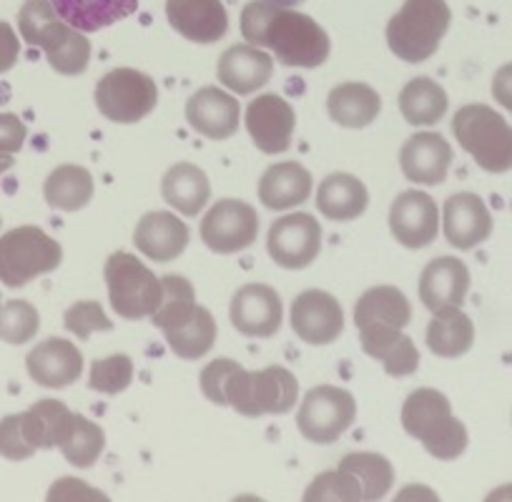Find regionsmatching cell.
I'll return each instance as SVG.
<instances>
[{"label":"cell","mask_w":512,"mask_h":502,"mask_svg":"<svg viewBox=\"0 0 512 502\" xmlns=\"http://www.w3.org/2000/svg\"><path fill=\"white\" fill-rule=\"evenodd\" d=\"M199 385L206 400L244 417L287 415L299 397L297 377L277 364L249 372L234 359H214L201 369Z\"/></svg>","instance_id":"cell-1"},{"label":"cell","mask_w":512,"mask_h":502,"mask_svg":"<svg viewBox=\"0 0 512 502\" xmlns=\"http://www.w3.org/2000/svg\"><path fill=\"white\" fill-rule=\"evenodd\" d=\"M241 36L251 46L269 48L289 68H319L332 51L327 31L312 16L274 0L246 3L241 11Z\"/></svg>","instance_id":"cell-2"},{"label":"cell","mask_w":512,"mask_h":502,"mask_svg":"<svg viewBox=\"0 0 512 502\" xmlns=\"http://www.w3.org/2000/svg\"><path fill=\"white\" fill-rule=\"evenodd\" d=\"M18 31L28 46L46 53L48 63L61 76H81L91 63V43L83 31L63 21L51 0H26L18 11Z\"/></svg>","instance_id":"cell-3"},{"label":"cell","mask_w":512,"mask_h":502,"mask_svg":"<svg viewBox=\"0 0 512 502\" xmlns=\"http://www.w3.org/2000/svg\"><path fill=\"white\" fill-rule=\"evenodd\" d=\"M402 427L432 457L442 462L457 460L467 450V427L452 415V405L442 392L422 387L402 405Z\"/></svg>","instance_id":"cell-4"},{"label":"cell","mask_w":512,"mask_h":502,"mask_svg":"<svg viewBox=\"0 0 512 502\" xmlns=\"http://www.w3.org/2000/svg\"><path fill=\"white\" fill-rule=\"evenodd\" d=\"M452 11L445 0H405L387 23L390 51L405 63H425L450 31Z\"/></svg>","instance_id":"cell-5"},{"label":"cell","mask_w":512,"mask_h":502,"mask_svg":"<svg viewBox=\"0 0 512 502\" xmlns=\"http://www.w3.org/2000/svg\"><path fill=\"white\" fill-rule=\"evenodd\" d=\"M452 134L482 171L487 174L512 171V126L495 108L485 103L462 106L452 118Z\"/></svg>","instance_id":"cell-6"},{"label":"cell","mask_w":512,"mask_h":502,"mask_svg":"<svg viewBox=\"0 0 512 502\" xmlns=\"http://www.w3.org/2000/svg\"><path fill=\"white\" fill-rule=\"evenodd\" d=\"M63 249L38 226H18L0 236V282L21 289L61 267Z\"/></svg>","instance_id":"cell-7"},{"label":"cell","mask_w":512,"mask_h":502,"mask_svg":"<svg viewBox=\"0 0 512 502\" xmlns=\"http://www.w3.org/2000/svg\"><path fill=\"white\" fill-rule=\"evenodd\" d=\"M108 287V299L118 317L146 319L159 309L164 297V284L156 274L128 251L111 254L103 269Z\"/></svg>","instance_id":"cell-8"},{"label":"cell","mask_w":512,"mask_h":502,"mask_svg":"<svg viewBox=\"0 0 512 502\" xmlns=\"http://www.w3.org/2000/svg\"><path fill=\"white\" fill-rule=\"evenodd\" d=\"M159 103L156 81L136 68H113L98 81L96 106L113 123H139Z\"/></svg>","instance_id":"cell-9"},{"label":"cell","mask_w":512,"mask_h":502,"mask_svg":"<svg viewBox=\"0 0 512 502\" xmlns=\"http://www.w3.org/2000/svg\"><path fill=\"white\" fill-rule=\"evenodd\" d=\"M357 402L352 392L334 385H319L304 395L297 412V427L304 440L314 445H332L352 427Z\"/></svg>","instance_id":"cell-10"},{"label":"cell","mask_w":512,"mask_h":502,"mask_svg":"<svg viewBox=\"0 0 512 502\" xmlns=\"http://www.w3.org/2000/svg\"><path fill=\"white\" fill-rule=\"evenodd\" d=\"M259 236V214L241 199H221L201 221V241L216 254H239Z\"/></svg>","instance_id":"cell-11"},{"label":"cell","mask_w":512,"mask_h":502,"mask_svg":"<svg viewBox=\"0 0 512 502\" xmlns=\"http://www.w3.org/2000/svg\"><path fill=\"white\" fill-rule=\"evenodd\" d=\"M269 257L282 269H307L322 251V226L312 214H287L277 219L267 236Z\"/></svg>","instance_id":"cell-12"},{"label":"cell","mask_w":512,"mask_h":502,"mask_svg":"<svg viewBox=\"0 0 512 502\" xmlns=\"http://www.w3.org/2000/svg\"><path fill=\"white\" fill-rule=\"evenodd\" d=\"M244 123L256 149L264 154H284L292 146L297 113L287 98L277 93H264L246 106Z\"/></svg>","instance_id":"cell-13"},{"label":"cell","mask_w":512,"mask_h":502,"mask_svg":"<svg viewBox=\"0 0 512 502\" xmlns=\"http://www.w3.org/2000/svg\"><path fill=\"white\" fill-rule=\"evenodd\" d=\"M229 317L236 332L244 337L269 339L282 329V297L269 284H244L231 297Z\"/></svg>","instance_id":"cell-14"},{"label":"cell","mask_w":512,"mask_h":502,"mask_svg":"<svg viewBox=\"0 0 512 502\" xmlns=\"http://www.w3.org/2000/svg\"><path fill=\"white\" fill-rule=\"evenodd\" d=\"M292 329L304 344L324 347L342 337L344 309L322 289H307L292 302Z\"/></svg>","instance_id":"cell-15"},{"label":"cell","mask_w":512,"mask_h":502,"mask_svg":"<svg viewBox=\"0 0 512 502\" xmlns=\"http://www.w3.org/2000/svg\"><path fill=\"white\" fill-rule=\"evenodd\" d=\"M390 231L405 249H425L440 231V209L425 191H402L390 209Z\"/></svg>","instance_id":"cell-16"},{"label":"cell","mask_w":512,"mask_h":502,"mask_svg":"<svg viewBox=\"0 0 512 502\" xmlns=\"http://www.w3.org/2000/svg\"><path fill=\"white\" fill-rule=\"evenodd\" d=\"M28 377L48 390H66L76 385L83 374V354L63 337H48L28 352Z\"/></svg>","instance_id":"cell-17"},{"label":"cell","mask_w":512,"mask_h":502,"mask_svg":"<svg viewBox=\"0 0 512 502\" xmlns=\"http://www.w3.org/2000/svg\"><path fill=\"white\" fill-rule=\"evenodd\" d=\"M442 229H445L447 244L460 251H470L490 239L492 214L480 196L472 191H460L445 201Z\"/></svg>","instance_id":"cell-18"},{"label":"cell","mask_w":512,"mask_h":502,"mask_svg":"<svg viewBox=\"0 0 512 502\" xmlns=\"http://www.w3.org/2000/svg\"><path fill=\"white\" fill-rule=\"evenodd\" d=\"M241 108L231 93L216 86L199 88L186 103V121L196 134L211 141H224L239 131Z\"/></svg>","instance_id":"cell-19"},{"label":"cell","mask_w":512,"mask_h":502,"mask_svg":"<svg viewBox=\"0 0 512 502\" xmlns=\"http://www.w3.org/2000/svg\"><path fill=\"white\" fill-rule=\"evenodd\" d=\"M166 18L179 36L201 46L221 41L229 31V13L221 0H166Z\"/></svg>","instance_id":"cell-20"},{"label":"cell","mask_w":512,"mask_h":502,"mask_svg":"<svg viewBox=\"0 0 512 502\" xmlns=\"http://www.w3.org/2000/svg\"><path fill=\"white\" fill-rule=\"evenodd\" d=\"M452 164V146L435 131L410 136L400 151V169L412 184L437 186L447 179Z\"/></svg>","instance_id":"cell-21"},{"label":"cell","mask_w":512,"mask_h":502,"mask_svg":"<svg viewBox=\"0 0 512 502\" xmlns=\"http://www.w3.org/2000/svg\"><path fill=\"white\" fill-rule=\"evenodd\" d=\"M359 342L364 354L382 362L390 377H410L420 367L417 344L395 324H364L359 327Z\"/></svg>","instance_id":"cell-22"},{"label":"cell","mask_w":512,"mask_h":502,"mask_svg":"<svg viewBox=\"0 0 512 502\" xmlns=\"http://www.w3.org/2000/svg\"><path fill=\"white\" fill-rule=\"evenodd\" d=\"M189 226L171 211H149L141 216L134 231L136 249L156 264L179 259L189 246Z\"/></svg>","instance_id":"cell-23"},{"label":"cell","mask_w":512,"mask_h":502,"mask_svg":"<svg viewBox=\"0 0 512 502\" xmlns=\"http://www.w3.org/2000/svg\"><path fill=\"white\" fill-rule=\"evenodd\" d=\"M272 73V56L264 53L259 46H251V43L226 48L219 58V66H216L219 83L229 88L231 93H236V96H251L254 91L264 88Z\"/></svg>","instance_id":"cell-24"},{"label":"cell","mask_w":512,"mask_h":502,"mask_svg":"<svg viewBox=\"0 0 512 502\" xmlns=\"http://www.w3.org/2000/svg\"><path fill=\"white\" fill-rule=\"evenodd\" d=\"M470 292V269L455 257H437L420 277V299L430 312L462 307Z\"/></svg>","instance_id":"cell-25"},{"label":"cell","mask_w":512,"mask_h":502,"mask_svg":"<svg viewBox=\"0 0 512 502\" xmlns=\"http://www.w3.org/2000/svg\"><path fill=\"white\" fill-rule=\"evenodd\" d=\"M314 179L297 161H282L264 171L259 181V201L272 211H287L312 196Z\"/></svg>","instance_id":"cell-26"},{"label":"cell","mask_w":512,"mask_h":502,"mask_svg":"<svg viewBox=\"0 0 512 502\" xmlns=\"http://www.w3.org/2000/svg\"><path fill=\"white\" fill-rule=\"evenodd\" d=\"M367 204V186L352 174H329L317 189V209L329 221H354L367 211Z\"/></svg>","instance_id":"cell-27"},{"label":"cell","mask_w":512,"mask_h":502,"mask_svg":"<svg viewBox=\"0 0 512 502\" xmlns=\"http://www.w3.org/2000/svg\"><path fill=\"white\" fill-rule=\"evenodd\" d=\"M58 16L83 33H96L134 16L139 0H51Z\"/></svg>","instance_id":"cell-28"},{"label":"cell","mask_w":512,"mask_h":502,"mask_svg":"<svg viewBox=\"0 0 512 502\" xmlns=\"http://www.w3.org/2000/svg\"><path fill=\"white\" fill-rule=\"evenodd\" d=\"M475 344V324L462 312V307H445L432 312L427 324V347L435 357L457 359Z\"/></svg>","instance_id":"cell-29"},{"label":"cell","mask_w":512,"mask_h":502,"mask_svg":"<svg viewBox=\"0 0 512 502\" xmlns=\"http://www.w3.org/2000/svg\"><path fill=\"white\" fill-rule=\"evenodd\" d=\"M327 111L344 129H364L382 111V98L367 83H339L329 91Z\"/></svg>","instance_id":"cell-30"},{"label":"cell","mask_w":512,"mask_h":502,"mask_svg":"<svg viewBox=\"0 0 512 502\" xmlns=\"http://www.w3.org/2000/svg\"><path fill=\"white\" fill-rule=\"evenodd\" d=\"M164 201L184 216H196L204 211L211 199V184L204 171L194 164H176L161 179Z\"/></svg>","instance_id":"cell-31"},{"label":"cell","mask_w":512,"mask_h":502,"mask_svg":"<svg viewBox=\"0 0 512 502\" xmlns=\"http://www.w3.org/2000/svg\"><path fill=\"white\" fill-rule=\"evenodd\" d=\"M93 191H96V184H93L91 171L76 164H63L53 169L43 184L46 204L66 214L81 211L83 206L91 204Z\"/></svg>","instance_id":"cell-32"},{"label":"cell","mask_w":512,"mask_h":502,"mask_svg":"<svg viewBox=\"0 0 512 502\" xmlns=\"http://www.w3.org/2000/svg\"><path fill=\"white\" fill-rule=\"evenodd\" d=\"M410 322V299L397 287H390V284L367 289L354 304V324H357V329L364 327V324H395V327L405 329Z\"/></svg>","instance_id":"cell-33"},{"label":"cell","mask_w":512,"mask_h":502,"mask_svg":"<svg viewBox=\"0 0 512 502\" xmlns=\"http://www.w3.org/2000/svg\"><path fill=\"white\" fill-rule=\"evenodd\" d=\"M21 430L33 450H53L61 442L73 412L58 400H38L31 410L18 412Z\"/></svg>","instance_id":"cell-34"},{"label":"cell","mask_w":512,"mask_h":502,"mask_svg":"<svg viewBox=\"0 0 512 502\" xmlns=\"http://www.w3.org/2000/svg\"><path fill=\"white\" fill-rule=\"evenodd\" d=\"M447 106L445 88L427 76L412 78L400 93V113L412 126H435L445 118Z\"/></svg>","instance_id":"cell-35"},{"label":"cell","mask_w":512,"mask_h":502,"mask_svg":"<svg viewBox=\"0 0 512 502\" xmlns=\"http://www.w3.org/2000/svg\"><path fill=\"white\" fill-rule=\"evenodd\" d=\"M216 334H219V329H216L214 317L206 307H196V312L189 319H184L176 327L164 329V339L169 342L171 352L181 359H189V362H196L211 352V347L216 344Z\"/></svg>","instance_id":"cell-36"},{"label":"cell","mask_w":512,"mask_h":502,"mask_svg":"<svg viewBox=\"0 0 512 502\" xmlns=\"http://www.w3.org/2000/svg\"><path fill=\"white\" fill-rule=\"evenodd\" d=\"M58 450L73 467L86 470V467L96 465V460L106 450V432L96 422L88 420V417L73 412L71 422H68L66 432H63L61 442H58Z\"/></svg>","instance_id":"cell-37"},{"label":"cell","mask_w":512,"mask_h":502,"mask_svg":"<svg viewBox=\"0 0 512 502\" xmlns=\"http://www.w3.org/2000/svg\"><path fill=\"white\" fill-rule=\"evenodd\" d=\"M339 467L354 472L364 490V500H384L395 485V467L377 452H352L342 457Z\"/></svg>","instance_id":"cell-38"},{"label":"cell","mask_w":512,"mask_h":502,"mask_svg":"<svg viewBox=\"0 0 512 502\" xmlns=\"http://www.w3.org/2000/svg\"><path fill=\"white\" fill-rule=\"evenodd\" d=\"M161 284H164V297H161L159 309L151 314V322L164 332V329H171L184 322V319H189L199 304H196L194 284L186 277L166 274V277H161Z\"/></svg>","instance_id":"cell-39"},{"label":"cell","mask_w":512,"mask_h":502,"mask_svg":"<svg viewBox=\"0 0 512 502\" xmlns=\"http://www.w3.org/2000/svg\"><path fill=\"white\" fill-rule=\"evenodd\" d=\"M41 329V314L26 299H11L0 304V342L21 347L28 344Z\"/></svg>","instance_id":"cell-40"},{"label":"cell","mask_w":512,"mask_h":502,"mask_svg":"<svg viewBox=\"0 0 512 502\" xmlns=\"http://www.w3.org/2000/svg\"><path fill=\"white\" fill-rule=\"evenodd\" d=\"M134 382V359L128 354H111L96 359L88 374V387L101 395H121Z\"/></svg>","instance_id":"cell-41"},{"label":"cell","mask_w":512,"mask_h":502,"mask_svg":"<svg viewBox=\"0 0 512 502\" xmlns=\"http://www.w3.org/2000/svg\"><path fill=\"white\" fill-rule=\"evenodd\" d=\"M304 500H344V502H354V500H364V490L359 485L357 475L344 467H337V470L322 472L312 485L307 487L304 492Z\"/></svg>","instance_id":"cell-42"},{"label":"cell","mask_w":512,"mask_h":502,"mask_svg":"<svg viewBox=\"0 0 512 502\" xmlns=\"http://www.w3.org/2000/svg\"><path fill=\"white\" fill-rule=\"evenodd\" d=\"M63 327L71 334H76L78 339H88L93 332H111L113 322L106 317L101 304L86 299V302H76L73 307L66 309Z\"/></svg>","instance_id":"cell-43"},{"label":"cell","mask_w":512,"mask_h":502,"mask_svg":"<svg viewBox=\"0 0 512 502\" xmlns=\"http://www.w3.org/2000/svg\"><path fill=\"white\" fill-rule=\"evenodd\" d=\"M33 455H36V450H33L26 442V437H23L21 417H3V420H0V457H6V460L11 462H21Z\"/></svg>","instance_id":"cell-44"},{"label":"cell","mask_w":512,"mask_h":502,"mask_svg":"<svg viewBox=\"0 0 512 502\" xmlns=\"http://www.w3.org/2000/svg\"><path fill=\"white\" fill-rule=\"evenodd\" d=\"M28 129L16 113H0V154H18L26 144Z\"/></svg>","instance_id":"cell-45"},{"label":"cell","mask_w":512,"mask_h":502,"mask_svg":"<svg viewBox=\"0 0 512 502\" xmlns=\"http://www.w3.org/2000/svg\"><path fill=\"white\" fill-rule=\"evenodd\" d=\"M21 56V41H18L16 31L11 23L0 21V76L11 71Z\"/></svg>","instance_id":"cell-46"},{"label":"cell","mask_w":512,"mask_h":502,"mask_svg":"<svg viewBox=\"0 0 512 502\" xmlns=\"http://www.w3.org/2000/svg\"><path fill=\"white\" fill-rule=\"evenodd\" d=\"M492 98L512 113V63L497 68L495 78H492Z\"/></svg>","instance_id":"cell-47"},{"label":"cell","mask_w":512,"mask_h":502,"mask_svg":"<svg viewBox=\"0 0 512 502\" xmlns=\"http://www.w3.org/2000/svg\"><path fill=\"white\" fill-rule=\"evenodd\" d=\"M13 164H16V161H13V154H0V176L6 174V171H11Z\"/></svg>","instance_id":"cell-48"},{"label":"cell","mask_w":512,"mask_h":502,"mask_svg":"<svg viewBox=\"0 0 512 502\" xmlns=\"http://www.w3.org/2000/svg\"><path fill=\"white\" fill-rule=\"evenodd\" d=\"M274 3H282V6H299L304 0H274Z\"/></svg>","instance_id":"cell-49"},{"label":"cell","mask_w":512,"mask_h":502,"mask_svg":"<svg viewBox=\"0 0 512 502\" xmlns=\"http://www.w3.org/2000/svg\"><path fill=\"white\" fill-rule=\"evenodd\" d=\"M0 224H3V221H0Z\"/></svg>","instance_id":"cell-50"},{"label":"cell","mask_w":512,"mask_h":502,"mask_svg":"<svg viewBox=\"0 0 512 502\" xmlns=\"http://www.w3.org/2000/svg\"><path fill=\"white\" fill-rule=\"evenodd\" d=\"M0 304H3V302H0Z\"/></svg>","instance_id":"cell-51"}]
</instances>
